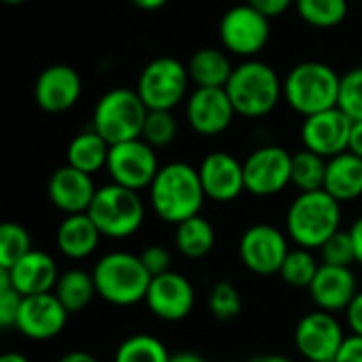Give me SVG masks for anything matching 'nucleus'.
<instances>
[{"instance_id": "7ed1b4c3", "label": "nucleus", "mask_w": 362, "mask_h": 362, "mask_svg": "<svg viewBox=\"0 0 362 362\" xmlns=\"http://www.w3.org/2000/svg\"><path fill=\"white\" fill-rule=\"evenodd\" d=\"M98 295L117 308H129L146 299L153 276L146 272L140 255L108 252L93 267Z\"/></svg>"}, {"instance_id": "f257e3e1", "label": "nucleus", "mask_w": 362, "mask_h": 362, "mask_svg": "<svg viewBox=\"0 0 362 362\" xmlns=\"http://www.w3.org/2000/svg\"><path fill=\"white\" fill-rule=\"evenodd\" d=\"M148 191L155 214L170 225H180L187 218L197 216L204 199H208L197 168L182 161L163 165Z\"/></svg>"}, {"instance_id": "72a5a7b5", "label": "nucleus", "mask_w": 362, "mask_h": 362, "mask_svg": "<svg viewBox=\"0 0 362 362\" xmlns=\"http://www.w3.org/2000/svg\"><path fill=\"white\" fill-rule=\"evenodd\" d=\"M176 134H178V123L172 110H148L142 127L144 142H148L153 148H163L174 142Z\"/></svg>"}, {"instance_id": "4c0bfd02", "label": "nucleus", "mask_w": 362, "mask_h": 362, "mask_svg": "<svg viewBox=\"0 0 362 362\" xmlns=\"http://www.w3.org/2000/svg\"><path fill=\"white\" fill-rule=\"evenodd\" d=\"M23 297L11 286L8 274L0 269V327L4 331L17 327V316L21 310Z\"/></svg>"}, {"instance_id": "f3484780", "label": "nucleus", "mask_w": 362, "mask_h": 362, "mask_svg": "<svg viewBox=\"0 0 362 362\" xmlns=\"http://www.w3.org/2000/svg\"><path fill=\"white\" fill-rule=\"evenodd\" d=\"M68 316L70 314L53 293L32 295L23 297L15 329L32 341H47L66 329Z\"/></svg>"}, {"instance_id": "e433bc0d", "label": "nucleus", "mask_w": 362, "mask_h": 362, "mask_svg": "<svg viewBox=\"0 0 362 362\" xmlns=\"http://www.w3.org/2000/svg\"><path fill=\"white\" fill-rule=\"evenodd\" d=\"M337 106L356 123L362 121V66L348 70L341 76L339 85V102Z\"/></svg>"}, {"instance_id": "2eb2a0df", "label": "nucleus", "mask_w": 362, "mask_h": 362, "mask_svg": "<svg viewBox=\"0 0 362 362\" xmlns=\"http://www.w3.org/2000/svg\"><path fill=\"white\" fill-rule=\"evenodd\" d=\"M144 303L159 320L180 322L195 308V288L182 274L168 272L151 280Z\"/></svg>"}, {"instance_id": "cd10ccee", "label": "nucleus", "mask_w": 362, "mask_h": 362, "mask_svg": "<svg viewBox=\"0 0 362 362\" xmlns=\"http://www.w3.org/2000/svg\"><path fill=\"white\" fill-rule=\"evenodd\" d=\"M174 244H176V248H178V252L182 257H187V259H204L214 248L216 233H214L212 223L197 214V216L187 218L185 223L176 225Z\"/></svg>"}, {"instance_id": "6ab92c4d", "label": "nucleus", "mask_w": 362, "mask_h": 362, "mask_svg": "<svg viewBox=\"0 0 362 362\" xmlns=\"http://www.w3.org/2000/svg\"><path fill=\"white\" fill-rule=\"evenodd\" d=\"M83 91V83L78 72L66 64H53L45 68L34 83V100L36 104L51 115H59L70 110Z\"/></svg>"}, {"instance_id": "423d86ee", "label": "nucleus", "mask_w": 362, "mask_h": 362, "mask_svg": "<svg viewBox=\"0 0 362 362\" xmlns=\"http://www.w3.org/2000/svg\"><path fill=\"white\" fill-rule=\"evenodd\" d=\"M87 214L104 238L125 240L140 231L144 223V204L138 191L110 182L95 191Z\"/></svg>"}, {"instance_id": "dca6fc26", "label": "nucleus", "mask_w": 362, "mask_h": 362, "mask_svg": "<svg viewBox=\"0 0 362 362\" xmlns=\"http://www.w3.org/2000/svg\"><path fill=\"white\" fill-rule=\"evenodd\" d=\"M235 115L225 87H197L187 100V121L199 136H218L227 132Z\"/></svg>"}, {"instance_id": "a211bd4d", "label": "nucleus", "mask_w": 362, "mask_h": 362, "mask_svg": "<svg viewBox=\"0 0 362 362\" xmlns=\"http://www.w3.org/2000/svg\"><path fill=\"white\" fill-rule=\"evenodd\" d=\"M199 180L208 199L218 204H229L246 191L244 182V161H238L233 155L216 151L202 159Z\"/></svg>"}, {"instance_id": "864d4df0", "label": "nucleus", "mask_w": 362, "mask_h": 362, "mask_svg": "<svg viewBox=\"0 0 362 362\" xmlns=\"http://www.w3.org/2000/svg\"><path fill=\"white\" fill-rule=\"evenodd\" d=\"M361 2H362V0H361Z\"/></svg>"}, {"instance_id": "39448f33", "label": "nucleus", "mask_w": 362, "mask_h": 362, "mask_svg": "<svg viewBox=\"0 0 362 362\" xmlns=\"http://www.w3.org/2000/svg\"><path fill=\"white\" fill-rule=\"evenodd\" d=\"M282 85L288 106L303 117H312L337 106L341 76L329 64L301 62L286 74Z\"/></svg>"}, {"instance_id": "de8ad7c7", "label": "nucleus", "mask_w": 362, "mask_h": 362, "mask_svg": "<svg viewBox=\"0 0 362 362\" xmlns=\"http://www.w3.org/2000/svg\"><path fill=\"white\" fill-rule=\"evenodd\" d=\"M170 362H206L204 356L195 354V352H178V354H172Z\"/></svg>"}, {"instance_id": "f8f14e48", "label": "nucleus", "mask_w": 362, "mask_h": 362, "mask_svg": "<svg viewBox=\"0 0 362 362\" xmlns=\"http://www.w3.org/2000/svg\"><path fill=\"white\" fill-rule=\"evenodd\" d=\"M344 341V327L331 312H310L297 322L295 348L308 362L335 361Z\"/></svg>"}, {"instance_id": "c756f323", "label": "nucleus", "mask_w": 362, "mask_h": 362, "mask_svg": "<svg viewBox=\"0 0 362 362\" xmlns=\"http://www.w3.org/2000/svg\"><path fill=\"white\" fill-rule=\"evenodd\" d=\"M299 17L312 28H335L348 17V0H295Z\"/></svg>"}, {"instance_id": "6e6552de", "label": "nucleus", "mask_w": 362, "mask_h": 362, "mask_svg": "<svg viewBox=\"0 0 362 362\" xmlns=\"http://www.w3.org/2000/svg\"><path fill=\"white\" fill-rule=\"evenodd\" d=\"M191 83L189 70L176 57H157L144 66L138 78V95L148 110H172L176 108Z\"/></svg>"}, {"instance_id": "f704fd0d", "label": "nucleus", "mask_w": 362, "mask_h": 362, "mask_svg": "<svg viewBox=\"0 0 362 362\" xmlns=\"http://www.w3.org/2000/svg\"><path fill=\"white\" fill-rule=\"evenodd\" d=\"M208 308L216 320H233L242 314V295L231 282H216L210 291Z\"/></svg>"}, {"instance_id": "9d476101", "label": "nucleus", "mask_w": 362, "mask_h": 362, "mask_svg": "<svg viewBox=\"0 0 362 362\" xmlns=\"http://www.w3.org/2000/svg\"><path fill=\"white\" fill-rule=\"evenodd\" d=\"M269 17H265L250 4L231 6L218 23L223 47L240 57H252L261 53L269 40Z\"/></svg>"}, {"instance_id": "ddd939ff", "label": "nucleus", "mask_w": 362, "mask_h": 362, "mask_svg": "<svg viewBox=\"0 0 362 362\" xmlns=\"http://www.w3.org/2000/svg\"><path fill=\"white\" fill-rule=\"evenodd\" d=\"M288 252L291 248L286 235L267 223L248 227L240 238V259L244 267L257 276L280 274Z\"/></svg>"}, {"instance_id": "b1692460", "label": "nucleus", "mask_w": 362, "mask_h": 362, "mask_svg": "<svg viewBox=\"0 0 362 362\" xmlns=\"http://www.w3.org/2000/svg\"><path fill=\"white\" fill-rule=\"evenodd\" d=\"M325 191L339 204L354 202L362 195V159L346 151L327 163Z\"/></svg>"}, {"instance_id": "2f4dec72", "label": "nucleus", "mask_w": 362, "mask_h": 362, "mask_svg": "<svg viewBox=\"0 0 362 362\" xmlns=\"http://www.w3.org/2000/svg\"><path fill=\"white\" fill-rule=\"evenodd\" d=\"M322 263H318V259L314 257L312 250L308 248H295L288 252V257L284 259L282 263V269H280V278L288 284V286H295V288H310L318 269H320Z\"/></svg>"}, {"instance_id": "c9c22d12", "label": "nucleus", "mask_w": 362, "mask_h": 362, "mask_svg": "<svg viewBox=\"0 0 362 362\" xmlns=\"http://www.w3.org/2000/svg\"><path fill=\"white\" fill-rule=\"evenodd\" d=\"M320 263L333 265V267H352L356 263V250L350 231L339 229L333 233L320 248Z\"/></svg>"}, {"instance_id": "8fccbe9b", "label": "nucleus", "mask_w": 362, "mask_h": 362, "mask_svg": "<svg viewBox=\"0 0 362 362\" xmlns=\"http://www.w3.org/2000/svg\"><path fill=\"white\" fill-rule=\"evenodd\" d=\"M0 362H30L23 354H19V352H6V354H2L0 356Z\"/></svg>"}, {"instance_id": "f03ea898", "label": "nucleus", "mask_w": 362, "mask_h": 362, "mask_svg": "<svg viewBox=\"0 0 362 362\" xmlns=\"http://www.w3.org/2000/svg\"><path fill=\"white\" fill-rule=\"evenodd\" d=\"M341 229V204L325 189L299 193L286 212L288 238L308 250H320L322 244Z\"/></svg>"}, {"instance_id": "a878e982", "label": "nucleus", "mask_w": 362, "mask_h": 362, "mask_svg": "<svg viewBox=\"0 0 362 362\" xmlns=\"http://www.w3.org/2000/svg\"><path fill=\"white\" fill-rule=\"evenodd\" d=\"M108 153H110V144L95 129H89L72 138L66 157H68V165L85 174H95L102 168H106Z\"/></svg>"}, {"instance_id": "0eeeda50", "label": "nucleus", "mask_w": 362, "mask_h": 362, "mask_svg": "<svg viewBox=\"0 0 362 362\" xmlns=\"http://www.w3.org/2000/svg\"><path fill=\"white\" fill-rule=\"evenodd\" d=\"M148 108L134 89H112L104 93L93 110V129L112 146L119 142L142 138Z\"/></svg>"}, {"instance_id": "4be33fe9", "label": "nucleus", "mask_w": 362, "mask_h": 362, "mask_svg": "<svg viewBox=\"0 0 362 362\" xmlns=\"http://www.w3.org/2000/svg\"><path fill=\"white\" fill-rule=\"evenodd\" d=\"M4 272L8 274L11 286L21 297L53 293L59 280V272L53 257L42 250H30L21 261H17L11 269Z\"/></svg>"}, {"instance_id": "ea45409f", "label": "nucleus", "mask_w": 362, "mask_h": 362, "mask_svg": "<svg viewBox=\"0 0 362 362\" xmlns=\"http://www.w3.org/2000/svg\"><path fill=\"white\" fill-rule=\"evenodd\" d=\"M246 4H250L265 17L274 19V17H280L282 13H286L295 4V0H246Z\"/></svg>"}, {"instance_id": "20e7f679", "label": "nucleus", "mask_w": 362, "mask_h": 362, "mask_svg": "<svg viewBox=\"0 0 362 362\" xmlns=\"http://www.w3.org/2000/svg\"><path fill=\"white\" fill-rule=\"evenodd\" d=\"M225 91L229 93L235 112L246 119L269 115L278 106L280 98H284V85L276 70L257 59H248L233 68Z\"/></svg>"}, {"instance_id": "79ce46f5", "label": "nucleus", "mask_w": 362, "mask_h": 362, "mask_svg": "<svg viewBox=\"0 0 362 362\" xmlns=\"http://www.w3.org/2000/svg\"><path fill=\"white\" fill-rule=\"evenodd\" d=\"M346 322L350 327V331L354 335L362 337V291H358V295L354 297V301L348 305L346 310Z\"/></svg>"}, {"instance_id": "393cba45", "label": "nucleus", "mask_w": 362, "mask_h": 362, "mask_svg": "<svg viewBox=\"0 0 362 362\" xmlns=\"http://www.w3.org/2000/svg\"><path fill=\"white\" fill-rule=\"evenodd\" d=\"M187 70H189L191 83L195 87L223 89V87H227V83L233 74L229 57L221 49H214V47H204V49L195 51L187 64Z\"/></svg>"}, {"instance_id": "3c124183", "label": "nucleus", "mask_w": 362, "mask_h": 362, "mask_svg": "<svg viewBox=\"0 0 362 362\" xmlns=\"http://www.w3.org/2000/svg\"><path fill=\"white\" fill-rule=\"evenodd\" d=\"M4 4H11V6H15V4H23L25 0H2Z\"/></svg>"}, {"instance_id": "473e14b6", "label": "nucleus", "mask_w": 362, "mask_h": 362, "mask_svg": "<svg viewBox=\"0 0 362 362\" xmlns=\"http://www.w3.org/2000/svg\"><path fill=\"white\" fill-rule=\"evenodd\" d=\"M32 248L28 229L19 223H4L0 227V269H11Z\"/></svg>"}, {"instance_id": "5701e85b", "label": "nucleus", "mask_w": 362, "mask_h": 362, "mask_svg": "<svg viewBox=\"0 0 362 362\" xmlns=\"http://www.w3.org/2000/svg\"><path fill=\"white\" fill-rule=\"evenodd\" d=\"M102 238L104 235L100 233L91 216L83 212V214H68L59 223L55 233V244L64 257L72 261H81L95 252Z\"/></svg>"}, {"instance_id": "c85d7f7f", "label": "nucleus", "mask_w": 362, "mask_h": 362, "mask_svg": "<svg viewBox=\"0 0 362 362\" xmlns=\"http://www.w3.org/2000/svg\"><path fill=\"white\" fill-rule=\"evenodd\" d=\"M327 163L329 159L312 153L308 148L293 155V170H291V185L299 189V193L322 191L327 180Z\"/></svg>"}, {"instance_id": "a18cd8bd", "label": "nucleus", "mask_w": 362, "mask_h": 362, "mask_svg": "<svg viewBox=\"0 0 362 362\" xmlns=\"http://www.w3.org/2000/svg\"><path fill=\"white\" fill-rule=\"evenodd\" d=\"M57 362H98L95 356H91L89 352H81V350H74V352H68L64 354Z\"/></svg>"}, {"instance_id": "37998d69", "label": "nucleus", "mask_w": 362, "mask_h": 362, "mask_svg": "<svg viewBox=\"0 0 362 362\" xmlns=\"http://www.w3.org/2000/svg\"><path fill=\"white\" fill-rule=\"evenodd\" d=\"M350 235H352V242H354V250H356V263L362 265V216L354 221V225L348 229Z\"/></svg>"}, {"instance_id": "603ef678", "label": "nucleus", "mask_w": 362, "mask_h": 362, "mask_svg": "<svg viewBox=\"0 0 362 362\" xmlns=\"http://www.w3.org/2000/svg\"><path fill=\"white\" fill-rule=\"evenodd\" d=\"M329 362H335V361H329Z\"/></svg>"}, {"instance_id": "09e8293b", "label": "nucleus", "mask_w": 362, "mask_h": 362, "mask_svg": "<svg viewBox=\"0 0 362 362\" xmlns=\"http://www.w3.org/2000/svg\"><path fill=\"white\" fill-rule=\"evenodd\" d=\"M252 362H293L288 356H282V354H263V356H257Z\"/></svg>"}, {"instance_id": "7c9ffc66", "label": "nucleus", "mask_w": 362, "mask_h": 362, "mask_svg": "<svg viewBox=\"0 0 362 362\" xmlns=\"http://www.w3.org/2000/svg\"><path fill=\"white\" fill-rule=\"evenodd\" d=\"M172 354L161 339L153 335H132L119 344L115 352V362H170Z\"/></svg>"}, {"instance_id": "bb28decb", "label": "nucleus", "mask_w": 362, "mask_h": 362, "mask_svg": "<svg viewBox=\"0 0 362 362\" xmlns=\"http://www.w3.org/2000/svg\"><path fill=\"white\" fill-rule=\"evenodd\" d=\"M53 295L59 299V303L66 308L68 314L83 312L98 295L93 274H89L85 269H68V272L59 274Z\"/></svg>"}, {"instance_id": "1a4fd4ad", "label": "nucleus", "mask_w": 362, "mask_h": 362, "mask_svg": "<svg viewBox=\"0 0 362 362\" xmlns=\"http://www.w3.org/2000/svg\"><path fill=\"white\" fill-rule=\"evenodd\" d=\"M106 170L115 185H121L132 191H142L151 189L161 168L155 148L142 138H136L110 146Z\"/></svg>"}, {"instance_id": "a19ab883", "label": "nucleus", "mask_w": 362, "mask_h": 362, "mask_svg": "<svg viewBox=\"0 0 362 362\" xmlns=\"http://www.w3.org/2000/svg\"><path fill=\"white\" fill-rule=\"evenodd\" d=\"M335 362H362V337L361 335H350L346 337L341 350L337 352Z\"/></svg>"}, {"instance_id": "49530a36", "label": "nucleus", "mask_w": 362, "mask_h": 362, "mask_svg": "<svg viewBox=\"0 0 362 362\" xmlns=\"http://www.w3.org/2000/svg\"><path fill=\"white\" fill-rule=\"evenodd\" d=\"M132 4H136L138 8H142V11H157V8H161L168 0H129Z\"/></svg>"}, {"instance_id": "c03bdc74", "label": "nucleus", "mask_w": 362, "mask_h": 362, "mask_svg": "<svg viewBox=\"0 0 362 362\" xmlns=\"http://www.w3.org/2000/svg\"><path fill=\"white\" fill-rule=\"evenodd\" d=\"M350 153L358 155L362 159V121H356L352 125V134H350V146H348Z\"/></svg>"}, {"instance_id": "58836bf2", "label": "nucleus", "mask_w": 362, "mask_h": 362, "mask_svg": "<svg viewBox=\"0 0 362 362\" xmlns=\"http://www.w3.org/2000/svg\"><path fill=\"white\" fill-rule=\"evenodd\" d=\"M140 259H142L146 272H148L153 278L172 272V255H170V250L163 248V246H148V248H144L142 255H140Z\"/></svg>"}, {"instance_id": "412c9836", "label": "nucleus", "mask_w": 362, "mask_h": 362, "mask_svg": "<svg viewBox=\"0 0 362 362\" xmlns=\"http://www.w3.org/2000/svg\"><path fill=\"white\" fill-rule=\"evenodd\" d=\"M312 301L322 312H346L358 295V282L352 267L320 265L312 286L308 288Z\"/></svg>"}, {"instance_id": "aec40b11", "label": "nucleus", "mask_w": 362, "mask_h": 362, "mask_svg": "<svg viewBox=\"0 0 362 362\" xmlns=\"http://www.w3.org/2000/svg\"><path fill=\"white\" fill-rule=\"evenodd\" d=\"M95 191L98 189L91 180V174H85L72 165L55 170L47 182V195L51 204L66 216L87 212L95 197Z\"/></svg>"}, {"instance_id": "9b49d317", "label": "nucleus", "mask_w": 362, "mask_h": 362, "mask_svg": "<svg viewBox=\"0 0 362 362\" xmlns=\"http://www.w3.org/2000/svg\"><path fill=\"white\" fill-rule=\"evenodd\" d=\"M293 155L276 144L259 146L244 159L246 191L255 197H272L291 185Z\"/></svg>"}, {"instance_id": "4468645a", "label": "nucleus", "mask_w": 362, "mask_h": 362, "mask_svg": "<svg viewBox=\"0 0 362 362\" xmlns=\"http://www.w3.org/2000/svg\"><path fill=\"white\" fill-rule=\"evenodd\" d=\"M352 125L354 121L339 106L305 117L301 125L303 146L312 153H318L325 159H333L348 151Z\"/></svg>"}]
</instances>
